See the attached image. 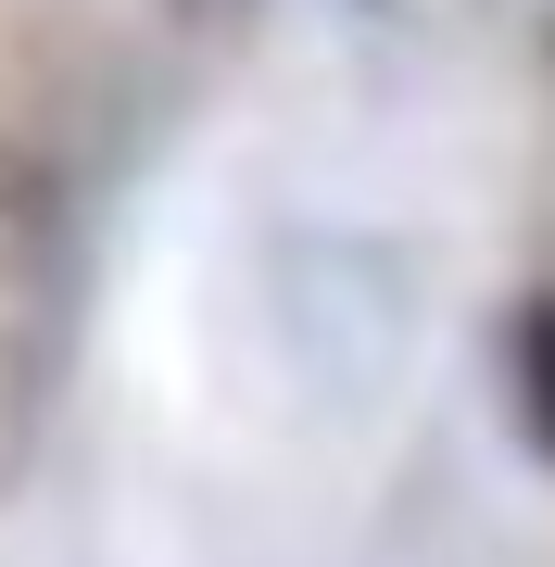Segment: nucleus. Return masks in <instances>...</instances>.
<instances>
[{"instance_id": "1", "label": "nucleus", "mask_w": 555, "mask_h": 567, "mask_svg": "<svg viewBox=\"0 0 555 567\" xmlns=\"http://www.w3.org/2000/svg\"><path fill=\"white\" fill-rule=\"evenodd\" d=\"M505 379H517V416H531V442L555 454V290L505 316Z\"/></svg>"}]
</instances>
